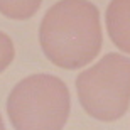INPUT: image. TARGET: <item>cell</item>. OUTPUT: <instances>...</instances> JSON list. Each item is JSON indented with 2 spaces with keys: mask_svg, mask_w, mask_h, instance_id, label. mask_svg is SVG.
<instances>
[{
  "mask_svg": "<svg viewBox=\"0 0 130 130\" xmlns=\"http://www.w3.org/2000/svg\"><path fill=\"white\" fill-rule=\"evenodd\" d=\"M46 58L63 69H78L98 56L103 44L100 12L88 0H61L46 12L39 27Z\"/></svg>",
  "mask_w": 130,
  "mask_h": 130,
  "instance_id": "6da1fadb",
  "label": "cell"
},
{
  "mask_svg": "<svg viewBox=\"0 0 130 130\" xmlns=\"http://www.w3.org/2000/svg\"><path fill=\"white\" fill-rule=\"evenodd\" d=\"M69 110L68 86L53 74L24 78L7 100V113L15 130H63Z\"/></svg>",
  "mask_w": 130,
  "mask_h": 130,
  "instance_id": "7a4b0ae2",
  "label": "cell"
},
{
  "mask_svg": "<svg viewBox=\"0 0 130 130\" xmlns=\"http://www.w3.org/2000/svg\"><path fill=\"white\" fill-rule=\"evenodd\" d=\"M79 103L90 117L115 122L130 105V58L110 53L76 78Z\"/></svg>",
  "mask_w": 130,
  "mask_h": 130,
  "instance_id": "3957f363",
  "label": "cell"
},
{
  "mask_svg": "<svg viewBox=\"0 0 130 130\" xmlns=\"http://www.w3.org/2000/svg\"><path fill=\"white\" fill-rule=\"evenodd\" d=\"M106 30L117 47L130 54V0H111L106 9Z\"/></svg>",
  "mask_w": 130,
  "mask_h": 130,
  "instance_id": "277c9868",
  "label": "cell"
},
{
  "mask_svg": "<svg viewBox=\"0 0 130 130\" xmlns=\"http://www.w3.org/2000/svg\"><path fill=\"white\" fill-rule=\"evenodd\" d=\"M42 0H0V14L14 20L30 19L39 10Z\"/></svg>",
  "mask_w": 130,
  "mask_h": 130,
  "instance_id": "5b68a950",
  "label": "cell"
},
{
  "mask_svg": "<svg viewBox=\"0 0 130 130\" xmlns=\"http://www.w3.org/2000/svg\"><path fill=\"white\" fill-rule=\"evenodd\" d=\"M14 56H15V49L12 39L0 30V73L5 68H9V64L14 61Z\"/></svg>",
  "mask_w": 130,
  "mask_h": 130,
  "instance_id": "8992f818",
  "label": "cell"
},
{
  "mask_svg": "<svg viewBox=\"0 0 130 130\" xmlns=\"http://www.w3.org/2000/svg\"><path fill=\"white\" fill-rule=\"evenodd\" d=\"M0 130H5V125H4V120H2V117H0Z\"/></svg>",
  "mask_w": 130,
  "mask_h": 130,
  "instance_id": "52a82bcc",
  "label": "cell"
}]
</instances>
